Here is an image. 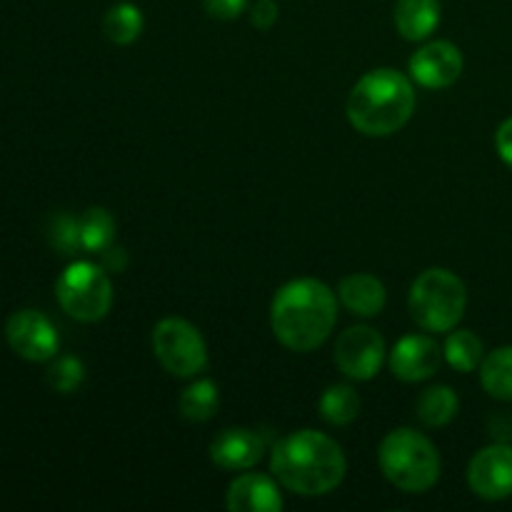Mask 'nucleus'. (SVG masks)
<instances>
[{
	"label": "nucleus",
	"mask_w": 512,
	"mask_h": 512,
	"mask_svg": "<svg viewBox=\"0 0 512 512\" xmlns=\"http://www.w3.org/2000/svg\"><path fill=\"white\" fill-rule=\"evenodd\" d=\"M338 323V300L315 278L290 280L275 293L270 305V328L293 353L320 348Z\"/></svg>",
	"instance_id": "f257e3e1"
},
{
	"label": "nucleus",
	"mask_w": 512,
	"mask_h": 512,
	"mask_svg": "<svg viewBox=\"0 0 512 512\" xmlns=\"http://www.w3.org/2000/svg\"><path fill=\"white\" fill-rule=\"evenodd\" d=\"M440 25V0H398L395 3V28L405 40L430 38Z\"/></svg>",
	"instance_id": "dca6fc26"
},
{
	"label": "nucleus",
	"mask_w": 512,
	"mask_h": 512,
	"mask_svg": "<svg viewBox=\"0 0 512 512\" xmlns=\"http://www.w3.org/2000/svg\"><path fill=\"white\" fill-rule=\"evenodd\" d=\"M278 20V5L275 0H258L250 10V23L255 25L258 30H270Z\"/></svg>",
	"instance_id": "bb28decb"
},
{
	"label": "nucleus",
	"mask_w": 512,
	"mask_h": 512,
	"mask_svg": "<svg viewBox=\"0 0 512 512\" xmlns=\"http://www.w3.org/2000/svg\"><path fill=\"white\" fill-rule=\"evenodd\" d=\"M468 483L478 498L505 500L512 495V448L505 443L480 450L468 468Z\"/></svg>",
	"instance_id": "9d476101"
},
{
	"label": "nucleus",
	"mask_w": 512,
	"mask_h": 512,
	"mask_svg": "<svg viewBox=\"0 0 512 512\" xmlns=\"http://www.w3.org/2000/svg\"><path fill=\"white\" fill-rule=\"evenodd\" d=\"M413 80L395 68L365 73L348 95V120L368 138H388L408 125L415 113Z\"/></svg>",
	"instance_id": "7ed1b4c3"
},
{
	"label": "nucleus",
	"mask_w": 512,
	"mask_h": 512,
	"mask_svg": "<svg viewBox=\"0 0 512 512\" xmlns=\"http://www.w3.org/2000/svg\"><path fill=\"white\" fill-rule=\"evenodd\" d=\"M385 360V340L368 325L348 328L335 343V365L350 380H373Z\"/></svg>",
	"instance_id": "6e6552de"
},
{
	"label": "nucleus",
	"mask_w": 512,
	"mask_h": 512,
	"mask_svg": "<svg viewBox=\"0 0 512 512\" xmlns=\"http://www.w3.org/2000/svg\"><path fill=\"white\" fill-rule=\"evenodd\" d=\"M270 470L285 490L315 498L343 483L348 463L333 438L318 430H298L275 445Z\"/></svg>",
	"instance_id": "f03ea898"
},
{
	"label": "nucleus",
	"mask_w": 512,
	"mask_h": 512,
	"mask_svg": "<svg viewBox=\"0 0 512 512\" xmlns=\"http://www.w3.org/2000/svg\"><path fill=\"white\" fill-rule=\"evenodd\" d=\"M468 305L465 283L445 268H430L415 278L408 308L415 323L428 333H450L460 323Z\"/></svg>",
	"instance_id": "39448f33"
},
{
	"label": "nucleus",
	"mask_w": 512,
	"mask_h": 512,
	"mask_svg": "<svg viewBox=\"0 0 512 512\" xmlns=\"http://www.w3.org/2000/svg\"><path fill=\"white\" fill-rule=\"evenodd\" d=\"M153 353L158 363L175 378H195L208 365V345L193 323L165 318L153 330Z\"/></svg>",
	"instance_id": "0eeeda50"
},
{
	"label": "nucleus",
	"mask_w": 512,
	"mask_h": 512,
	"mask_svg": "<svg viewBox=\"0 0 512 512\" xmlns=\"http://www.w3.org/2000/svg\"><path fill=\"white\" fill-rule=\"evenodd\" d=\"M5 340L15 355L30 363H48L60 348L55 325L38 310H18L5 323Z\"/></svg>",
	"instance_id": "1a4fd4ad"
},
{
	"label": "nucleus",
	"mask_w": 512,
	"mask_h": 512,
	"mask_svg": "<svg viewBox=\"0 0 512 512\" xmlns=\"http://www.w3.org/2000/svg\"><path fill=\"white\" fill-rule=\"evenodd\" d=\"M248 0H205V10L215 20H235L245 13Z\"/></svg>",
	"instance_id": "a878e982"
},
{
	"label": "nucleus",
	"mask_w": 512,
	"mask_h": 512,
	"mask_svg": "<svg viewBox=\"0 0 512 512\" xmlns=\"http://www.w3.org/2000/svg\"><path fill=\"white\" fill-rule=\"evenodd\" d=\"M445 360L453 365L458 373H473L483 363V340L473 330H450L443 348Z\"/></svg>",
	"instance_id": "6ab92c4d"
},
{
	"label": "nucleus",
	"mask_w": 512,
	"mask_h": 512,
	"mask_svg": "<svg viewBox=\"0 0 512 512\" xmlns=\"http://www.w3.org/2000/svg\"><path fill=\"white\" fill-rule=\"evenodd\" d=\"M378 463L388 483L403 493H425L440 478L438 448L413 428H398L385 435Z\"/></svg>",
	"instance_id": "20e7f679"
},
{
	"label": "nucleus",
	"mask_w": 512,
	"mask_h": 512,
	"mask_svg": "<svg viewBox=\"0 0 512 512\" xmlns=\"http://www.w3.org/2000/svg\"><path fill=\"white\" fill-rule=\"evenodd\" d=\"M318 408L330 425H350L360 413V398L350 385H330L320 395Z\"/></svg>",
	"instance_id": "5701e85b"
},
{
	"label": "nucleus",
	"mask_w": 512,
	"mask_h": 512,
	"mask_svg": "<svg viewBox=\"0 0 512 512\" xmlns=\"http://www.w3.org/2000/svg\"><path fill=\"white\" fill-rule=\"evenodd\" d=\"M338 298L353 315L375 318V315L383 313L388 293H385V285L375 275L353 273L340 280Z\"/></svg>",
	"instance_id": "2eb2a0df"
},
{
	"label": "nucleus",
	"mask_w": 512,
	"mask_h": 512,
	"mask_svg": "<svg viewBox=\"0 0 512 512\" xmlns=\"http://www.w3.org/2000/svg\"><path fill=\"white\" fill-rule=\"evenodd\" d=\"M225 505L235 512H278L283 510V495L273 478L248 473L230 483Z\"/></svg>",
	"instance_id": "4468645a"
},
{
	"label": "nucleus",
	"mask_w": 512,
	"mask_h": 512,
	"mask_svg": "<svg viewBox=\"0 0 512 512\" xmlns=\"http://www.w3.org/2000/svg\"><path fill=\"white\" fill-rule=\"evenodd\" d=\"M48 240L58 253L65 255L83 250V243H80V218L68 213H55L48 223Z\"/></svg>",
	"instance_id": "b1692460"
},
{
	"label": "nucleus",
	"mask_w": 512,
	"mask_h": 512,
	"mask_svg": "<svg viewBox=\"0 0 512 512\" xmlns=\"http://www.w3.org/2000/svg\"><path fill=\"white\" fill-rule=\"evenodd\" d=\"M443 350L428 335H405L390 353V370L403 383H420L438 373Z\"/></svg>",
	"instance_id": "f8f14e48"
},
{
	"label": "nucleus",
	"mask_w": 512,
	"mask_h": 512,
	"mask_svg": "<svg viewBox=\"0 0 512 512\" xmlns=\"http://www.w3.org/2000/svg\"><path fill=\"white\" fill-rule=\"evenodd\" d=\"M103 33L115 45L135 43L143 33V13L130 3L113 5L103 18Z\"/></svg>",
	"instance_id": "412c9836"
},
{
	"label": "nucleus",
	"mask_w": 512,
	"mask_h": 512,
	"mask_svg": "<svg viewBox=\"0 0 512 512\" xmlns=\"http://www.w3.org/2000/svg\"><path fill=\"white\" fill-rule=\"evenodd\" d=\"M480 383L490 398L512 403V345L485 355L480 363Z\"/></svg>",
	"instance_id": "f3484780"
},
{
	"label": "nucleus",
	"mask_w": 512,
	"mask_h": 512,
	"mask_svg": "<svg viewBox=\"0 0 512 512\" xmlns=\"http://www.w3.org/2000/svg\"><path fill=\"white\" fill-rule=\"evenodd\" d=\"M495 148H498V155L503 158V163L512 168V118L505 120L498 128V133H495Z\"/></svg>",
	"instance_id": "cd10ccee"
},
{
	"label": "nucleus",
	"mask_w": 512,
	"mask_h": 512,
	"mask_svg": "<svg viewBox=\"0 0 512 512\" xmlns=\"http://www.w3.org/2000/svg\"><path fill=\"white\" fill-rule=\"evenodd\" d=\"M265 453V443L255 430L228 428L210 443V458L225 470H248L260 463Z\"/></svg>",
	"instance_id": "ddd939ff"
},
{
	"label": "nucleus",
	"mask_w": 512,
	"mask_h": 512,
	"mask_svg": "<svg viewBox=\"0 0 512 512\" xmlns=\"http://www.w3.org/2000/svg\"><path fill=\"white\" fill-rule=\"evenodd\" d=\"M58 303L70 318L80 323H98L113 308V283L103 265L75 260L55 283Z\"/></svg>",
	"instance_id": "423d86ee"
},
{
	"label": "nucleus",
	"mask_w": 512,
	"mask_h": 512,
	"mask_svg": "<svg viewBox=\"0 0 512 512\" xmlns=\"http://www.w3.org/2000/svg\"><path fill=\"white\" fill-rule=\"evenodd\" d=\"M115 240V218L105 208H90L80 215V243L85 253H105Z\"/></svg>",
	"instance_id": "aec40b11"
},
{
	"label": "nucleus",
	"mask_w": 512,
	"mask_h": 512,
	"mask_svg": "<svg viewBox=\"0 0 512 512\" xmlns=\"http://www.w3.org/2000/svg\"><path fill=\"white\" fill-rule=\"evenodd\" d=\"M415 413H418L420 423L428 428H443L458 415V395L448 385H433L420 393Z\"/></svg>",
	"instance_id": "a211bd4d"
},
{
	"label": "nucleus",
	"mask_w": 512,
	"mask_h": 512,
	"mask_svg": "<svg viewBox=\"0 0 512 512\" xmlns=\"http://www.w3.org/2000/svg\"><path fill=\"white\" fill-rule=\"evenodd\" d=\"M463 73V53L448 40H433L410 58V78L430 90L453 85Z\"/></svg>",
	"instance_id": "9b49d317"
},
{
	"label": "nucleus",
	"mask_w": 512,
	"mask_h": 512,
	"mask_svg": "<svg viewBox=\"0 0 512 512\" xmlns=\"http://www.w3.org/2000/svg\"><path fill=\"white\" fill-rule=\"evenodd\" d=\"M85 378V368L78 358L73 355H63V358L55 360L48 370V385L60 395L73 393L75 388H80Z\"/></svg>",
	"instance_id": "393cba45"
},
{
	"label": "nucleus",
	"mask_w": 512,
	"mask_h": 512,
	"mask_svg": "<svg viewBox=\"0 0 512 512\" xmlns=\"http://www.w3.org/2000/svg\"><path fill=\"white\" fill-rule=\"evenodd\" d=\"M218 400V388H215L213 380H195L180 395V415L185 420H190V423H205V420L213 418L215 408H218Z\"/></svg>",
	"instance_id": "4be33fe9"
}]
</instances>
